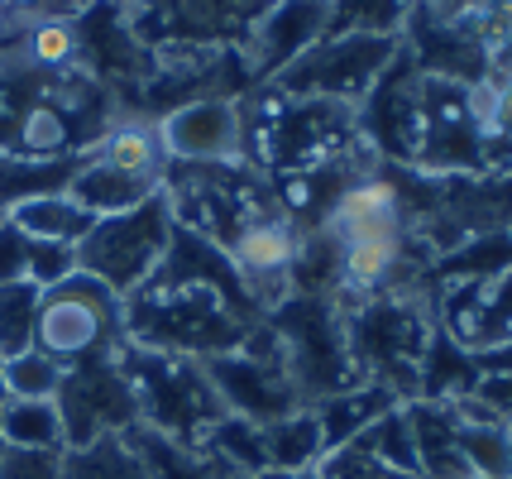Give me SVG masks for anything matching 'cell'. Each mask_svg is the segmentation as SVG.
I'll return each instance as SVG.
<instances>
[{"label":"cell","instance_id":"5","mask_svg":"<svg viewBox=\"0 0 512 479\" xmlns=\"http://www.w3.org/2000/svg\"><path fill=\"white\" fill-rule=\"evenodd\" d=\"M173 226H178L173 197L158 187L154 197L139 202L134 211L91 221V230L77 240V269L91 274L96 283H106L115 297H134L163 264Z\"/></svg>","mask_w":512,"mask_h":479},{"label":"cell","instance_id":"45","mask_svg":"<svg viewBox=\"0 0 512 479\" xmlns=\"http://www.w3.org/2000/svg\"><path fill=\"white\" fill-rule=\"evenodd\" d=\"M474 479H479V475H474Z\"/></svg>","mask_w":512,"mask_h":479},{"label":"cell","instance_id":"15","mask_svg":"<svg viewBox=\"0 0 512 479\" xmlns=\"http://www.w3.org/2000/svg\"><path fill=\"white\" fill-rule=\"evenodd\" d=\"M321 34H326V0H273L264 15L254 20L245 48H240V58H245V68H249V82H264L268 87V82L283 68H292Z\"/></svg>","mask_w":512,"mask_h":479},{"label":"cell","instance_id":"12","mask_svg":"<svg viewBox=\"0 0 512 479\" xmlns=\"http://www.w3.org/2000/svg\"><path fill=\"white\" fill-rule=\"evenodd\" d=\"M158 139L182 168H230L249 163V120L240 96H201L158 115Z\"/></svg>","mask_w":512,"mask_h":479},{"label":"cell","instance_id":"41","mask_svg":"<svg viewBox=\"0 0 512 479\" xmlns=\"http://www.w3.org/2000/svg\"><path fill=\"white\" fill-rule=\"evenodd\" d=\"M508 460H512V422H508Z\"/></svg>","mask_w":512,"mask_h":479},{"label":"cell","instance_id":"9","mask_svg":"<svg viewBox=\"0 0 512 479\" xmlns=\"http://www.w3.org/2000/svg\"><path fill=\"white\" fill-rule=\"evenodd\" d=\"M268 92V120L259 135V163L288 168V173H307L321 163H335L359 144L355 135V106L340 101H321V96H283Z\"/></svg>","mask_w":512,"mask_h":479},{"label":"cell","instance_id":"32","mask_svg":"<svg viewBox=\"0 0 512 479\" xmlns=\"http://www.w3.org/2000/svg\"><path fill=\"white\" fill-rule=\"evenodd\" d=\"M77 274V250L72 245H53V240H29V269L24 278L44 293V288H58L63 278Z\"/></svg>","mask_w":512,"mask_h":479},{"label":"cell","instance_id":"6","mask_svg":"<svg viewBox=\"0 0 512 479\" xmlns=\"http://www.w3.org/2000/svg\"><path fill=\"white\" fill-rule=\"evenodd\" d=\"M340 293H288L278 307H268L264 321L288 350V365L307 403H321L340 388L359 384L350 341H345V302Z\"/></svg>","mask_w":512,"mask_h":479},{"label":"cell","instance_id":"43","mask_svg":"<svg viewBox=\"0 0 512 479\" xmlns=\"http://www.w3.org/2000/svg\"><path fill=\"white\" fill-rule=\"evenodd\" d=\"M508 235H512V221H508Z\"/></svg>","mask_w":512,"mask_h":479},{"label":"cell","instance_id":"2","mask_svg":"<svg viewBox=\"0 0 512 479\" xmlns=\"http://www.w3.org/2000/svg\"><path fill=\"white\" fill-rule=\"evenodd\" d=\"M431 331L436 317L422 297H412V288L359 297L355 307H345V341H350L359 384H379L398 393L402 403L417 398V369Z\"/></svg>","mask_w":512,"mask_h":479},{"label":"cell","instance_id":"40","mask_svg":"<svg viewBox=\"0 0 512 479\" xmlns=\"http://www.w3.org/2000/svg\"><path fill=\"white\" fill-rule=\"evenodd\" d=\"M230 479H283V475H273V470H268V475H230Z\"/></svg>","mask_w":512,"mask_h":479},{"label":"cell","instance_id":"17","mask_svg":"<svg viewBox=\"0 0 512 479\" xmlns=\"http://www.w3.org/2000/svg\"><path fill=\"white\" fill-rule=\"evenodd\" d=\"M91 159H101L106 168H120L130 178H144V183H163L168 178V149L158 139L154 115H120L106 125V135L91 144Z\"/></svg>","mask_w":512,"mask_h":479},{"label":"cell","instance_id":"35","mask_svg":"<svg viewBox=\"0 0 512 479\" xmlns=\"http://www.w3.org/2000/svg\"><path fill=\"white\" fill-rule=\"evenodd\" d=\"M24 269H29V235L0 221V283H29Z\"/></svg>","mask_w":512,"mask_h":479},{"label":"cell","instance_id":"44","mask_svg":"<svg viewBox=\"0 0 512 479\" xmlns=\"http://www.w3.org/2000/svg\"><path fill=\"white\" fill-rule=\"evenodd\" d=\"M0 451H5V446H0Z\"/></svg>","mask_w":512,"mask_h":479},{"label":"cell","instance_id":"28","mask_svg":"<svg viewBox=\"0 0 512 479\" xmlns=\"http://www.w3.org/2000/svg\"><path fill=\"white\" fill-rule=\"evenodd\" d=\"M63 365H53L44 350H20L10 360H0V388L5 398H20V403H53L58 388H63Z\"/></svg>","mask_w":512,"mask_h":479},{"label":"cell","instance_id":"38","mask_svg":"<svg viewBox=\"0 0 512 479\" xmlns=\"http://www.w3.org/2000/svg\"><path fill=\"white\" fill-rule=\"evenodd\" d=\"M446 10H474V5H484V0H441Z\"/></svg>","mask_w":512,"mask_h":479},{"label":"cell","instance_id":"7","mask_svg":"<svg viewBox=\"0 0 512 479\" xmlns=\"http://www.w3.org/2000/svg\"><path fill=\"white\" fill-rule=\"evenodd\" d=\"M412 168L436 173V178H479V173H489V130H484L474 87L417 72V149H412Z\"/></svg>","mask_w":512,"mask_h":479},{"label":"cell","instance_id":"10","mask_svg":"<svg viewBox=\"0 0 512 479\" xmlns=\"http://www.w3.org/2000/svg\"><path fill=\"white\" fill-rule=\"evenodd\" d=\"M402 53V39H364V34H321L292 68H283L268 87L283 96H321L340 106H359L374 92L383 72Z\"/></svg>","mask_w":512,"mask_h":479},{"label":"cell","instance_id":"30","mask_svg":"<svg viewBox=\"0 0 512 479\" xmlns=\"http://www.w3.org/2000/svg\"><path fill=\"white\" fill-rule=\"evenodd\" d=\"M460 422V417H455ZM460 451H465L469 470L479 479H508V427L503 422H460Z\"/></svg>","mask_w":512,"mask_h":479},{"label":"cell","instance_id":"14","mask_svg":"<svg viewBox=\"0 0 512 479\" xmlns=\"http://www.w3.org/2000/svg\"><path fill=\"white\" fill-rule=\"evenodd\" d=\"M431 317L469 355L508 345L512 341V264L489 278L441 283V293L431 302Z\"/></svg>","mask_w":512,"mask_h":479},{"label":"cell","instance_id":"36","mask_svg":"<svg viewBox=\"0 0 512 479\" xmlns=\"http://www.w3.org/2000/svg\"><path fill=\"white\" fill-rule=\"evenodd\" d=\"M498 422H512V374H479V384L469 388Z\"/></svg>","mask_w":512,"mask_h":479},{"label":"cell","instance_id":"24","mask_svg":"<svg viewBox=\"0 0 512 479\" xmlns=\"http://www.w3.org/2000/svg\"><path fill=\"white\" fill-rule=\"evenodd\" d=\"M63 479H149V465L134 451L130 432L101 436L91 446L63 451Z\"/></svg>","mask_w":512,"mask_h":479},{"label":"cell","instance_id":"23","mask_svg":"<svg viewBox=\"0 0 512 479\" xmlns=\"http://www.w3.org/2000/svg\"><path fill=\"white\" fill-rule=\"evenodd\" d=\"M130 441L149 465V479H230L221 460H211L206 451H192V446H178V441L149 432V427H134Z\"/></svg>","mask_w":512,"mask_h":479},{"label":"cell","instance_id":"26","mask_svg":"<svg viewBox=\"0 0 512 479\" xmlns=\"http://www.w3.org/2000/svg\"><path fill=\"white\" fill-rule=\"evenodd\" d=\"M201 451L211 460H221L230 475H268V456H264V436H259V422L249 417H235L225 412L221 422L206 432Z\"/></svg>","mask_w":512,"mask_h":479},{"label":"cell","instance_id":"13","mask_svg":"<svg viewBox=\"0 0 512 479\" xmlns=\"http://www.w3.org/2000/svg\"><path fill=\"white\" fill-rule=\"evenodd\" d=\"M268 5L273 0H144L130 34L144 39V29L154 24V39L173 48H245L249 29Z\"/></svg>","mask_w":512,"mask_h":479},{"label":"cell","instance_id":"20","mask_svg":"<svg viewBox=\"0 0 512 479\" xmlns=\"http://www.w3.org/2000/svg\"><path fill=\"white\" fill-rule=\"evenodd\" d=\"M259 436H264V456L273 475H302V470H316L326 460V436H321V422H316L312 408L264 422Z\"/></svg>","mask_w":512,"mask_h":479},{"label":"cell","instance_id":"11","mask_svg":"<svg viewBox=\"0 0 512 479\" xmlns=\"http://www.w3.org/2000/svg\"><path fill=\"white\" fill-rule=\"evenodd\" d=\"M53 403H58V417H63L67 451L91 446L101 436H125L139 427V393H134L130 374L120 369V360H96V365L67 369Z\"/></svg>","mask_w":512,"mask_h":479},{"label":"cell","instance_id":"46","mask_svg":"<svg viewBox=\"0 0 512 479\" xmlns=\"http://www.w3.org/2000/svg\"><path fill=\"white\" fill-rule=\"evenodd\" d=\"M508 479H512V475H508Z\"/></svg>","mask_w":512,"mask_h":479},{"label":"cell","instance_id":"3","mask_svg":"<svg viewBox=\"0 0 512 479\" xmlns=\"http://www.w3.org/2000/svg\"><path fill=\"white\" fill-rule=\"evenodd\" d=\"M115 360H120V369L130 374L134 393H139V427L168 436L178 446L201 451L206 432L230 412L201 360L144 350V345H130V341L120 345Z\"/></svg>","mask_w":512,"mask_h":479},{"label":"cell","instance_id":"4","mask_svg":"<svg viewBox=\"0 0 512 479\" xmlns=\"http://www.w3.org/2000/svg\"><path fill=\"white\" fill-rule=\"evenodd\" d=\"M125 336V297H115L106 283L91 274L63 278L58 288L39 293V317H34V350H44L53 365L77 369L96 360H115Z\"/></svg>","mask_w":512,"mask_h":479},{"label":"cell","instance_id":"8","mask_svg":"<svg viewBox=\"0 0 512 479\" xmlns=\"http://www.w3.org/2000/svg\"><path fill=\"white\" fill-rule=\"evenodd\" d=\"M201 365H206V374H211V384H216L225 408L235 412V417L259 422V427L288 417V412L312 408L288 365V350L273 336L268 321H259V326L249 331V341L240 345V350L211 355V360H201Z\"/></svg>","mask_w":512,"mask_h":479},{"label":"cell","instance_id":"1","mask_svg":"<svg viewBox=\"0 0 512 479\" xmlns=\"http://www.w3.org/2000/svg\"><path fill=\"white\" fill-rule=\"evenodd\" d=\"M259 317H245L230 297L216 288H192V283H144L134 297H125V336L130 345L163 350V355H187V360H211L230 355L249 341Z\"/></svg>","mask_w":512,"mask_h":479},{"label":"cell","instance_id":"25","mask_svg":"<svg viewBox=\"0 0 512 479\" xmlns=\"http://www.w3.org/2000/svg\"><path fill=\"white\" fill-rule=\"evenodd\" d=\"M0 446L67 451L58 403H20V398H5V403H0Z\"/></svg>","mask_w":512,"mask_h":479},{"label":"cell","instance_id":"16","mask_svg":"<svg viewBox=\"0 0 512 479\" xmlns=\"http://www.w3.org/2000/svg\"><path fill=\"white\" fill-rule=\"evenodd\" d=\"M407 427H412V446H417V475L422 479H474L465 451H460V422L450 403H426V398H407Z\"/></svg>","mask_w":512,"mask_h":479},{"label":"cell","instance_id":"37","mask_svg":"<svg viewBox=\"0 0 512 479\" xmlns=\"http://www.w3.org/2000/svg\"><path fill=\"white\" fill-rule=\"evenodd\" d=\"M474 10H484V20L493 24V34H512V0H484V5H474Z\"/></svg>","mask_w":512,"mask_h":479},{"label":"cell","instance_id":"33","mask_svg":"<svg viewBox=\"0 0 512 479\" xmlns=\"http://www.w3.org/2000/svg\"><path fill=\"white\" fill-rule=\"evenodd\" d=\"M321 479H422V475L393 470V465L374 460L369 451H359V446H345V451H331V456L321 460Z\"/></svg>","mask_w":512,"mask_h":479},{"label":"cell","instance_id":"18","mask_svg":"<svg viewBox=\"0 0 512 479\" xmlns=\"http://www.w3.org/2000/svg\"><path fill=\"white\" fill-rule=\"evenodd\" d=\"M398 403H402L398 393H388L379 384H350V388H340V393H331V398L312 403L316 422H321V436H326V456L355 446L359 436L369 432L383 412L398 408Z\"/></svg>","mask_w":512,"mask_h":479},{"label":"cell","instance_id":"39","mask_svg":"<svg viewBox=\"0 0 512 479\" xmlns=\"http://www.w3.org/2000/svg\"><path fill=\"white\" fill-rule=\"evenodd\" d=\"M20 5H24V0H0V20H5V15H15Z\"/></svg>","mask_w":512,"mask_h":479},{"label":"cell","instance_id":"42","mask_svg":"<svg viewBox=\"0 0 512 479\" xmlns=\"http://www.w3.org/2000/svg\"><path fill=\"white\" fill-rule=\"evenodd\" d=\"M0 403H5V388H0Z\"/></svg>","mask_w":512,"mask_h":479},{"label":"cell","instance_id":"29","mask_svg":"<svg viewBox=\"0 0 512 479\" xmlns=\"http://www.w3.org/2000/svg\"><path fill=\"white\" fill-rule=\"evenodd\" d=\"M34 317H39V288L34 283H0V360L34 345Z\"/></svg>","mask_w":512,"mask_h":479},{"label":"cell","instance_id":"21","mask_svg":"<svg viewBox=\"0 0 512 479\" xmlns=\"http://www.w3.org/2000/svg\"><path fill=\"white\" fill-rule=\"evenodd\" d=\"M5 221L20 235H29V240H53V245H72L77 250V240L91 230L96 216L82 211L67 192H39V197H24V202L10 206Z\"/></svg>","mask_w":512,"mask_h":479},{"label":"cell","instance_id":"22","mask_svg":"<svg viewBox=\"0 0 512 479\" xmlns=\"http://www.w3.org/2000/svg\"><path fill=\"white\" fill-rule=\"evenodd\" d=\"M412 0H326V34L402 39Z\"/></svg>","mask_w":512,"mask_h":479},{"label":"cell","instance_id":"34","mask_svg":"<svg viewBox=\"0 0 512 479\" xmlns=\"http://www.w3.org/2000/svg\"><path fill=\"white\" fill-rule=\"evenodd\" d=\"M0 479H63V451H0Z\"/></svg>","mask_w":512,"mask_h":479},{"label":"cell","instance_id":"27","mask_svg":"<svg viewBox=\"0 0 512 479\" xmlns=\"http://www.w3.org/2000/svg\"><path fill=\"white\" fill-rule=\"evenodd\" d=\"M24 58L34 68L67 72L82 58V24L72 15H34L24 24Z\"/></svg>","mask_w":512,"mask_h":479},{"label":"cell","instance_id":"19","mask_svg":"<svg viewBox=\"0 0 512 479\" xmlns=\"http://www.w3.org/2000/svg\"><path fill=\"white\" fill-rule=\"evenodd\" d=\"M163 183H144V178H130L120 168H106L101 159H82V168L72 173L67 183V197L91 211V216H120V211H134L139 202H149Z\"/></svg>","mask_w":512,"mask_h":479},{"label":"cell","instance_id":"31","mask_svg":"<svg viewBox=\"0 0 512 479\" xmlns=\"http://www.w3.org/2000/svg\"><path fill=\"white\" fill-rule=\"evenodd\" d=\"M355 446H359V451H369L374 460H383V465H393V470L417 475V446H412V427H407V412H402V403L393 412H383L379 422L359 436Z\"/></svg>","mask_w":512,"mask_h":479}]
</instances>
